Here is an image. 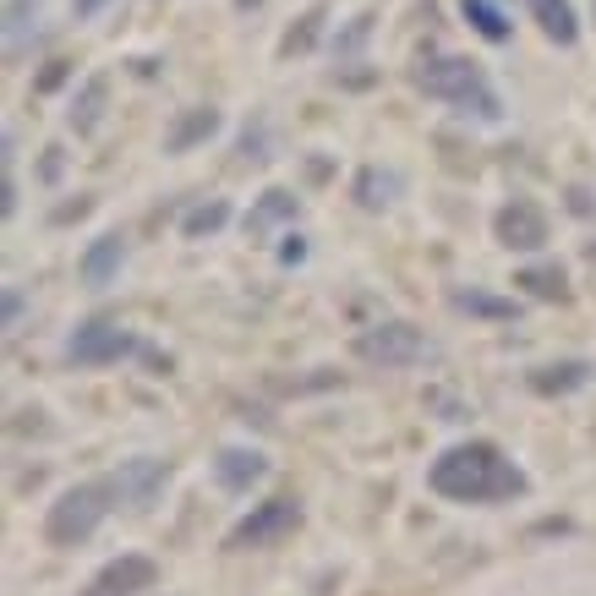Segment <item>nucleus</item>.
Segmentation results:
<instances>
[{"instance_id": "nucleus-6", "label": "nucleus", "mask_w": 596, "mask_h": 596, "mask_svg": "<svg viewBox=\"0 0 596 596\" xmlns=\"http://www.w3.org/2000/svg\"><path fill=\"white\" fill-rule=\"evenodd\" d=\"M356 356L367 361V367L400 372V367H416V361H427L432 345H427V334L416 329V323L389 318V323H372V329L356 334Z\"/></svg>"}, {"instance_id": "nucleus-19", "label": "nucleus", "mask_w": 596, "mask_h": 596, "mask_svg": "<svg viewBox=\"0 0 596 596\" xmlns=\"http://www.w3.org/2000/svg\"><path fill=\"white\" fill-rule=\"evenodd\" d=\"M531 17H536V28H542L553 44H564V50L580 39V17H575L569 0H531Z\"/></svg>"}, {"instance_id": "nucleus-27", "label": "nucleus", "mask_w": 596, "mask_h": 596, "mask_svg": "<svg viewBox=\"0 0 596 596\" xmlns=\"http://www.w3.org/2000/svg\"><path fill=\"white\" fill-rule=\"evenodd\" d=\"M0 214H17V181H11V170H6V181H0Z\"/></svg>"}, {"instance_id": "nucleus-1", "label": "nucleus", "mask_w": 596, "mask_h": 596, "mask_svg": "<svg viewBox=\"0 0 596 596\" xmlns=\"http://www.w3.org/2000/svg\"><path fill=\"white\" fill-rule=\"evenodd\" d=\"M427 487L443 504H509L531 493V476L493 438H460L427 465Z\"/></svg>"}, {"instance_id": "nucleus-8", "label": "nucleus", "mask_w": 596, "mask_h": 596, "mask_svg": "<svg viewBox=\"0 0 596 596\" xmlns=\"http://www.w3.org/2000/svg\"><path fill=\"white\" fill-rule=\"evenodd\" d=\"M115 493H121L126 509H154V498L170 487V460H154V454H132L110 471Z\"/></svg>"}, {"instance_id": "nucleus-31", "label": "nucleus", "mask_w": 596, "mask_h": 596, "mask_svg": "<svg viewBox=\"0 0 596 596\" xmlns=\"http://www.w3.org/2000/svg\"><path fill=\"white\" fill-rule=\"evenodd\" d=\"M77 17H93V11H104V0H72Z\"/></svg>"}, {"instance_id": "nucleus-4", "label": "nucleus", "mask_w": 596, "mask_h": 596, "mask_svg": "<svg viewBox=\"0 0 596 596\" xmlns=\"http://www.w3.org/2000/svg\"><path fill=\"white\" fill-rule=\"evenodd\" d=\"M143 340H137V329H126L121 318H88L72 329V340H66V361L72 367H121V361L143 356Z\"/></svg>"}, {"instance_id": "nucleus-9", "label": "nucleus", "mask_w": 596, "mask_h": 596, "mask_svg": "<svg viewBox=\"0 0 596 596\" xmlns=\"http://www.w3.org/2000/svg\"><path fill=\"white\" fill-rule=\"evenodd\" d=\"M159 586V564L148 553H121L83 586V596H143Z\"/></svg>"}, {"instance_id": "nucleus-28", "label": "nucleus", "mask_w": 596, "mask_h": 596, "mask_svg": "<svg viewBox=\"0 0 596 596\" xmlns=\"http://www.w3.org/2000/svg\"><path fill=\"white\" fill-rule=\"evenodd\" d=\"M93 208V197H77V203H66V208H55V225H66V219H83Z\"/></svg>"}, {"instance_id": "nucleus-12", "label": "nucleus", "mask_w": 596, "mask_h": 596, "mask_svg": "<svg viewBox=\"0 0 596 596\" xmlns=\"http://www.w3.org/2000/svg\"><path fill=\"white\" fill-rule=\"evenodd\" d=\"M126 268V236L121 230H104V236H93L83 257H77V279H83L88 290H110L115 279H121Z\"/></svg>"}, {"instance_id": "nucleus-32", "label": "nucleus", "mask_w": 596, "mask_h": 596, "mask_svg": "<svg viewBox=\"0 0 596 596\" xmlns=\"http://www.w3.org/2000/svg\"><path fill=\"white\" fill-rule=\"evenodd\" d=\"M236 6H241V11H247V6H263V0H236Z\"/></svg>"}, {"instance_id": "nucleus-11", "label": "nucleus", "mask_w": 596, "mask_h": 596, "mask_svg": "<svg viewBox=\"0 0 596 596\" xmlns=\"http://www.w3.org/2000/svg\"><path fill=\"white\" fill-rule=\"evenodd\" d=\"M591 378H596V361L564 356V361H542V367L525 372V389L542 394V400H564V394H580Z\"/></svg>"}, {"instance_id": "nucleus-24", "label": "nucleus", "mask_w": 596, "mask_h": 596, "mask_svg": "<svg viewBox=\"0 0 596 596\" xmlns=\"http://www.w3.org/2000/svg\"><path fill=\"white\" fill-rule=\"evenodd\" d=\"M367 33H372V17H356V22L340 33V39H334V55H356L361 44H367Z\"/></svg>"}, {"instance_id": "nucleus-15", "label": "nucleus", "mask_w": 596, "mask_h": 596, "mask_svg": "<svg viewBox=\"0 0 596 596\" xmlns=\"http://www.w3.org/2000/svg\"><path fill=\"white\" fill-rule=\"evenodd\" d=\"M350 197H356V208H367V214H383V208L400 197V175L383 170V165H361L356 181H350Z\"/></svg>"}, {"instance_id": "nucleus-30", "label": "nucleus", "mask_w": 596, "mask_h": 596, "mask_svg": "<svg viewBox=\"0 0 596 596\" xmlns=\"http://www.w3.org/2000/svg\"><path fill=\"white\" fill-rule=\"evenodd\" d=\"M569 208H575V214H596V203H591L586 186H569Z\"/></svg>"}, {"instance_id": "nucleus-23", "label": "nucleus", "mask_w": 596, "mask_h": 596, "mask_svg": "<svg viewBox=\"0 0 596 596\" xmlns=\"http://www.w3.org/2000/svg\"><path fill=\"white\" fill-rule=\"evenodd\" d=\"M72 83V61H44V72L33 77V93H55Z\"/></svg>"}, {"instance_id": "nucleus-25", "label": "nucleus", "mask_w": 596, "mask_h": 596, "mask_svg": "<svg viewBox=\"0 0 596 596\" xmlns=\"http://www.w3.org/2000/svg\"><path fill=\"white\" fill-rule=\"evenodd\" d=\"M61 170H66V154H61V148H44V165H39V181H44V186H55V181H61Z\"/></svg>"}, {"instance_id": "nucleus-20", "label": "nucleus", "mask_w": 596, "mask_h": 596, "mask_svg": "<svg viewBox=\"0 0 596 596\" xmlns=\"http://www.w3.org/2000/svg\"><path fill=\"white\" fill-rule=\"evenodd\" d=\"M236 219V208L225 203V197H208V203L186 208L181 214V241H203V236H219V230Z\"/></svg>"}, {"instance_id": "nucleus-21", "label": "nucleus", "mask_w": 596, "mask_h": 596, "mask_svg": "<svg viewBox=\"0 0 596 596\" xmlns=\"http://www.w3.org/2000/svg\"><path fill=\"white\" fill-rule=\"evenodd\" d=\"M460 17L471 22L476 33H482L487 44H504L509 39V17H504V6H498V0H460Z\"/></svg>"}, {"instance_id": "nucleus-29", "label": "nucleus", "mask_w": 596, "mask_h": 596, "mask_svg": "<svg viewBox=\"0 0 596 596\" xmlns=\"http://www.w3.org/2000/svg\"><path fill=\"white\" fill-rule=\"evenodd\" d=\"M17 323H22V290L11 285L6 290V329H17Z\"/></svg>"}, {"instance_id": "nucleus-5", "label": "nucleus", "mask_w": 596, "mask_h": 596, "mask_svg": "<svg viewBox=\"0 0 596 596\" xmlns=\"http://www.w3.org/2000/svg\"><path fill=\"white\" fill-rule=\"evenodd\" d=\"M301 520H307V509H301L296 498H263V504H252L225 531V547H230V553H257V547H274V542H285V536H296Z\"/></svg>"}, {"instance_id": "nucleus-22", "label": "nucleus", "mask_w": 596, "mask_h": 596, "mask_svg": "<svg viewBox=\"0 0 596 596\" xmlns=\"http://www.w3.org/2000/svg\"><path fill=\"white\" fill-rule=\"evenodd\" d=\"M323 17H329V6H312V11H301L296 17V28L285 33V39H279V55H307L312 44H318V33H323Z\"/></svg>"}, {"instance_id": "nucleus-26", "label": "nucleus", "mask_w": 596, "mask_h": 596, "mask_svg": "<svg viewBox=\"0 0 596 596\" xmlns=\"http://www.w3.org/2000/svg\"><path fill=\"white\" fill-rule=\"evenodd\" d=\"M301 257H307V236H301V230H290L285 247H279V263H301Z\"/></svg>"}, {"instance_id": "nucleus-14", "label": "nucleus", "mask_w": 596, "mask_h": 596, "mask_svg": "<svg viewBox=\"0 0 596 596\" xmlns=\"http://www.w3.org/2000/svg\"><path fill=\"white\" fill-rule=\"evenodd\" d=\"M514 285H520L531 301H569L575 296L564 263H525V268H514Z\"/></svg>"}, {"instance_id": "nucleus-16", "label": "nucleus", "mask_w": 596, "mask_h": 596, "mask_svg": "<svg viewBox=\"0 0 596 596\" xmlns=\"http://www.w3.org/2000/svg\"><path fill=\"white\" fill-rule=\"evenodd\" d=\"M454 312H465V318H482V323H514L520 318V301L514 296H493V290H454Z\"/></svg>"}, {"instance_id": "nucleus-7", "label": "nucleus", "mask_w": 596, "mask_h": 596, "mask_svg": "<svg viewBox=\"0 0 596 596\" xmlns=\"http://www.w3.org/2000/svg\"><path fill=\"white\" fill-rule=\"evenodd\" d=\"M547 214L531 203V197H509L504 208L493 214V241L504 252H542L547 247Z\"/></svg>"}, {"instance_id": "nucleus-17", "label": "nucleus", "mask_w": 596, "mask_h": 596, "mask_svg": "<svg viewBox=\"0 0 596 596\" xmlns=\"http://www.w3.org/2000/svg\"><path fill=\"white\" fill-rule=\"evenodd\" d=\"M104 99H110V77H88V83L77 88L72 110H66V126H72L77 137L99 132V121H104Z\"/></svg>"}, {"instance_id": "nucleus-18", "label": "nucleus", "mask_w": 596, "mask_h": 596, "mask_svg": "<svg viewBox=\"0 0 596 596\" xmlns=\"http://www.w3.org/2000/svg\"><path fill=\"white\" fill-rule=\"evenodd\" d=\"M296 214H301L296 192H285V186H268V192L257 197V208L247 214V236H268L274 225H285V219H296Z\"/></svg>"}, {"instance_id": "nucleus-2", "label": "nucleus", "mask_w": 596, "mask_h": 596, "mask_svg": "<svg viewBox=\"0 0 596 596\" xmlns=\"http://www.w3.org/2000/svg\"><path fill=\"white\" fill-rule=\"evenodd\" d=\"M416 88L427 99H443L454 110L476 115V121H504V99L487 83L482 61H471V55H432V61H422V72H416Z\"/></svg>"}, {"instance_id": "nucleus-3", "label": "nucleus", "mask_w": 596, "mask_h": 596, "mask_svg": "<svg viewBox=\"0 0 596 596\" xmlns=\"http://www.w3.org/2000/svg\"><path fill=\"white\" fill-rule=\"evenodd\" d=\"M115 509H121V493H115L110 476H93V482L66 487V493L44 509V542L61 547V553H72V547L93 542V531H99Z\"/></svg>"}, {"instance_id": "nucleus-13", "label": "nucleus", "mask_w": 596, "mask_h": 596, "mask_svg": "<svg viewBox=\"0 0 596 596\" xmlns=\"http://www.w3.org/2000/svg\"><path fill=\"white\" fill-rule=\"evenodd\" d=\"M225 132V110H214V104H192V110H181L170 121L165 132V154H192V148H203L208 137Z\"/></svg>"}, {"instance_id": "nucleus-33", "label": "nucleus", "mask_w": 596, "mask_h": 596, "mask_svg": "<svg viewBox=\"0 0 596 596\" xmlns=\"http://www.w3.org/2000/svg\"><path fill=\"white\" fill-rule=\"evenodd\" d=\"M591 17H596V0H591Z\"/></svg>"}, {"instance_id": "nucleus-10", "label": "nucleus", "mask_w": 596, "mask_h": 596, "mask_svg": "<svg viewBox=\"0 0 596 596\" xmlns=\"http://www.w3.org/2000/svg\"><path fill=\"white\" fill-rule=\"evenodd\" d=\"M208 471H214V482L225 487V493H252V487L268 476V454L252 449V443H219Z\"/></svg>"}]
</instances>
